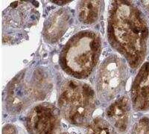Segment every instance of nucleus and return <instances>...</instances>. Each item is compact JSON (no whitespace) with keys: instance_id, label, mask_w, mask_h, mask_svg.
I'll return each mask as SVG.
<instances>
[{"instance_id":"1","label":"nucleus","mask_w":149,"mask_h":134,"mask_svg":"<svg viewBox=\"0 0 149 134\" xmlns=\"http://www.w3.org/2000/svg\"><path fill=\"white\" fill-rule=\"evenodd\" d=\"M148 30L144 17L133 2H112L107 18V39L113 49L133 68L144 60Z\"/></svg>"},{"instance_id":"2","label":"nucleus","mask_w":149,"mask_h":134,"mask_svg":"<svg viewBox=\"0 0 149 134\" xmlns=\"http://www.w3.org/2000/svg\"><path fill=\"white\" fill-rule=\"evenodd\" d=\"M102 39L91 30L77 33L66 42L60 54V65L75 79H84L93 72L100 58Z\"/></svg>"},{"instance_id":"7","label":"nucleus","mask_w":149,"mask_h":134,"mask_svg":"<svg viewBox=\"0 0 149 134\" xmlns=\"http://www.w3.org/2000/svg\"><path fill=\"white\" fill-rule=\"evenodd\" d=\"M61 111L52 103H38L28 112L26 129L29 134H60Z\"/></svg>"},{"instance_id":"4","label":"nucleus","mask_w":149,"mask_h":134,"mask_svg":"<svg viewBox=\"0 0 149 134\" xmlns=\"http://www.w3.org/2000/svg\"><path fill=\"white\" fill-rule=\"evenodd\" d=\"M51 85L41 69L25 70L10 81L6 90V107L11 113H19L37 101L44 99Z\"/></svg>"},{"instance_id":"3","label":"nucleus","mask_w":149,"mask_h":134,"mask_svg":"<svg viewBox=\"0 0 149 134\" xmlns=\"http://www.w3.org/2000/svg\"><path fill=\"white\" fill-rule=\"evenodd\" d=\"M61 115L78 127L88 126L96 105V94L88 83L70 79L62 84L58 97Z\"/></svg>"},{"instance_id":"11","label":"nucleus","mask_w":149,"mask_h":134,"mask_svg":"<svg viewBox=\"0 0 149 134\" xmlns=\"http://www.w3.org/2000/svg\"><path fill=\"white\" fill-rule=\"evenodd\" d=\"M102 5V1H80L77 5L78 20L85 25L96 22L100 17Z\"/></svg>"},{"instance_id":"15","label":"nucleus","mask_w":149,"mask_h":134,"mask_svg":"<svg viewBox=\"0 0 149 134\" xmlns=\"http://www.w3.org/2000/svg\"><path fill=\"white\" fill-rule=\"evenodd\" d=\"M60 134H70V133H60Z\"/></svg>"},{"instance_id":"13","label":"nucleus","mask_w":149,"mask_h":134,"mask_svg":"<svg viewBox=\"0 0 149 134\" xmlns=\"http://www.w3.org/2000/svg\"><path fill=\"white\" fill-rule=\"evenodd\" d=\"M2 134H17L16 127L12 124H7L2 130Z\"/></svg>"},{"instance_id":"10","label":"nucleus","mask_w":149,"mask_h":134,"mask_svg":"<svg viewBox=\"0 0 149 134\" xmlns=\"http://www.w3.org/2000/svg\"><path fill=\"white\" fill-rule=\"evenodd\" d=\"M131 97L134 107L146 109L149 105V63L142 66L136 77L131 90Z\"/></svg>"},{"instance_id":"5","label":"nucleus","mask_w":149,"mask_h":134,"mask_svg":"<svg viewBox=\"0 0 149 134\" xmlns=\"http://www.w3.org/2000/svg\"><path fill=\"white\" fill-rule=\"evenodd\" d=\"M127 75V64L120 56L112 54L104 60L95 78L96 93L101 101L115 100L125 87Z\"/></svg>"},{"instance_id":"9","label":"nucleus","mask_w":149,"mask_h":134,"mask_svg":"<svg viewBox=\"0 0 149 134\" xmlns=\"http://www.w3.org/2000/svg\"><path fill=\"white\" fill-rule=\"evenodd\" d=\"M130 112L129 101L126 96L121 97L112 102L106 110V120L117 132H124L127 127Z\"/></svg>"},{"instance_id":"12","label":"nucleus","mask_w":149,"mask_h":134,"mask_svg":"<svg viewBox=\"0 0 149 134\" xmlns=\"http://www.w3.org/2000/svg\"><path fill=\"white\" fill-rule=\"evenodd\" d=\"M86 134H119L106 119L101 117L93 119L87 127Z\"/></svg>"},{"instance_id":"6","label":"nucleus","mask_w":149,"mask_h":134,"mask_svg":"<svg viewBox=\"0 0 149 134\" xmlns=\"http://www.w3.org/2000/svg\"><path fill=\"white\" fill-rule=\"evenodd\" d=\"M39 12L29 2H14L2 12V41L14 44L22 40L25 31L38 22Z\"/></svg>"},{"instance_id":"14","label":"nucleus","mask_w":149,"mask_h":134,"mask_svg":"<svg viewBox=\"0 0 149 134\" xmlns=\"http://www.w3.org/2000/svg\"><path fill=\"white\" fill-rule=\"evenodd\" d=\"M72 1H63V2H60V1H53V2L56 4H58V5H62V4H66L69 3V2H71Z\"/></svg>"},{"instance_id":"8","label":"nucleus","mask_w":149,"mask_h":134,"mask_svg":"<svg viewBox=\"0 0 149 134\" xmlns=\"http://www.w3.org/2000/svg\"><path fill=\"white\" fill-rule=\"evenodd\" d=\"M72 23V12L70 8L54 10L47 17L42 30L44 40L53 44L61 39Z\"/></svg>"}]
</instances>
